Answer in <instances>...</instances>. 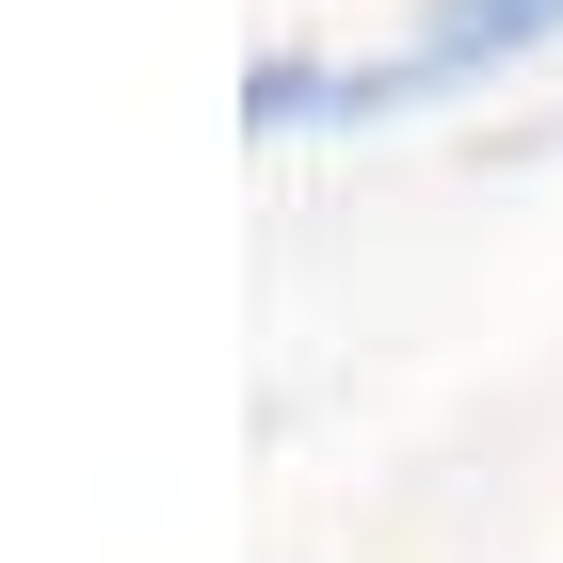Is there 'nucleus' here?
<instances>
[{
	"instance_id": "obj_1",
	"label": "nucleus",
	"mask_w": 563,
	"mask_h": 563,
	"mask_svg": "<svg viewBox=\"0 0 563 563\" xmlns=\"http://www.w3.org/2000/svg\"><path fill=\"white\" fill-rule=\"evenodd\" d=\"M563 33V0H419V33H402V81H451V65H499V48Z\"/></svg>"
}]
</instances>
